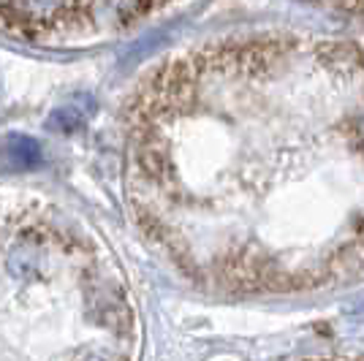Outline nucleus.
<instances>
[{"label":"nucleus","instance_id":"obj_1","mask_svg":"<svg viewBox=\"0 0 364 361\" xmlns=\"http://www.w3.org/2000/svg\"><path fill=\"white\" fill-rule=\"evenodd\" d=\"M364 49L256 36L188 49L128 109V198L193 280L296 291L364 271L332 196L364 158L337 109Z\"/></svg>","mask_w":364,"mask_h":361},{"label":"nucleus","instance_id":"obj_2","mask_svg":"<svg viewBox=\"0 0 364 361\" xmlns=\"http://www.w3.org/2000/svg\"><path fill=\"white\" fill-rule=\"evenodd\" d=\"M120 266L79 217L0 188V361H134Z\"/></svg>","mask_w":364,"mask_h":361}]
</instances>
